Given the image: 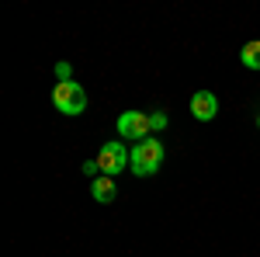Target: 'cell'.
<instances>
[{"label": "cell", "mask_w": 260, "mask_h": 257, "mask_svg": "<svg viewBox=\"0 0 260 257\" xmlns=\"http://www.w3.org/2000/svg\"><path fill=\"white\" fill-rule=\"evenodd\" d=\"M163 163V142L160 139H142L132 146V170L139 174V178H149V174H156Z\"/></svg>", "instance_id": "cell-1"}, {"label": "cell", "mask_w": 260, "mask_h": 257, "mask_svg": "<svg viewBox=\"0 0 260 257\" xmlns=\"http://www.w3.org/2000/svg\"><path fill=\"white\" fill-rule=\"evenodd\" d=\"M52 104L62 115H83L87 111V94H83V87L77 80H62V83L52 87Z\"/></svg>", "instance_id": "cell-2"}, {"label": "cell", "mask_w": 260, "mask_h": 257, "mask_svg": "<svg viewBox=\"0 0 260 257\" xmlns=\"http://www.w3.org/2000/svg\"><path fill=\"white\" fill-rule=\"evenodd\" d=\"M132 163V153L121 146V142H104L101 146V153H98V167H101V174H108V178H115L118 170H125Z\"/></svg>", "instance_id": "cell-3"}, {"label": "cell", "mask_w": 260, "mask_h": 257, "mask_svg": "<svg viewBox=\"0 0 260 257\" xmlns=\"http://www.w3.org/2000/svg\"><path fill=\"white\" fill-rule=\"evenodd\" d=\"M153 132V125H149V115L146 111H125V115H118V136L121 139H146Z\"/></svg>", "instance_id": "cell-4"}, {"label": "cell", "mask_w": 260, "mask_h": 257, "mask_svg": "<svg viewBox=\"0 0 260 257\" xmlns=\"http://www.w3.org/2000/svg\"><path fill=\"white\" fill-rule=\"evenodd\" d=\"M191 111H194L198 122H212L219 115V98H215L212 91H198V94L191 98Z\"/></svg>", "instance_id": "cell-5"}, {"label": "cell", "mask_w": 260, "mask_h": 257, "mask_svg": "<svg viewBox=\"0 0 260 257\" xmlns=\"http://www.w3.org/2000/svg\"><path fill=\"white\" fill-rule=\"evenodd\" d=\"M90 195H94V202L108 205V202L118 198V188H115V181L108 178V174H101V178H94V184H90Z\"/></svg>", "instance_id": "cell-6"}, {"label": "cell", "mask_w": 260, "mask_h": 257, "mask_svg": "<svg viewBox=\"0 0 260 257\" xmlns=\"http://www.w3.org/2000/svg\"><path fill=\"white\" fill-rule=\"evenodd\" d=\"M240 60H243V66L246 70H260V39H253V42H246L240 49Z\"/></svg>", "instance_id": "cell-7"}, {"label": "cell", "mask_w": 260, "mask_h": 257, "mask_svg": "<svg viewBox=\"0 0 260 257\" xmlns=\"http://www.w3.org/2000/svg\"><path fill=\"white\" fill-rule=\"evenodd\" d=\"M149 125H153V132H163V129H167V115H163V111L149 115Z\"/></svg>", "instance_id": "cell-8"}, {"label": "cell", "mask_w": 260, "mask_h": 257, "mask_svg": "<svg viewBox=\"0 0 260 257\" xmlns=\"http://www.w3.org/2000/svg\"><path fill=\"white\" fill-rule=\"evenodd\" d=\"M56 77H59V83H62V80H73V73H70V63H59V66H56Z\"/></svg>", "instance_id": "cell-9"}, {"label": "cell", "mask_w": 260, "mask_h": 257, "mask_svg": "<svg viewBox=\"0 0 260 257\" xmlns=\"http://www.w3.org/2000/svg\"><path fill=\"white\" fill-rule=\"evenodd\" d=\"M98 160H87V163H83V174H90V178H98Z\"/></svg>", "instance_id": "cell-10"}, {"label": "cell", "mask_w": 260, "mask_h": 257, "mask_svg": "<svg viewBox=\"0 0 260 257\" xmlns=\"http://www.w3.org/2000/svg\"><path fill=\"white\" fill-rule=\"evenodd\" d=\"M257 125H260V119H257Z\"/></svg>", "instance_id": "cell-11"}]
</instances>
